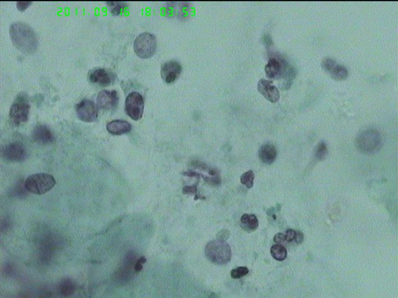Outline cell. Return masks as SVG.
Segmentation results:
<instances>
[{"label": "cell", "mask_w": 398, "mask_h": 298, "mask_svg": "<svg viewBox=\"0 0 398 298\" xmlns=\"http://www.w3.org/2000/svg\"><path fill=\"white\" fill-rule=\"evenodd\" d=\"M56 183L54 176L40 173L29 176L25 181L27 191L35 194H43L49 191Z\"/></svg>", "instance_id": "cell-4"}, {"label": "cell", "mask_w": 398, "mask_h": 298, "mask_svg": "<svg viewBox=\"0 0 398 298\" xmlns=\"http://www.w3.org/2000/svg\"><path fill=\"white\" fill-rule=\"evenodd\" d=\"M75 110L78 119L83 122H95L98 119V108L92 101L88 99L81 101L76 105Z\"/></svg>", "instance_id": "cell-8"}, {"label": "cell", "mask_w": 398, "mask_h": 298, "mask_svg": "<svg viewBox=\"0 0 398 298\" xmlns=\"http://www.w3.org/2000/svg\"><path fill=\"white\" fill-rule=\"evenodd\" d=\"M356 145L362 153L374 154L382 147V138L376 130H367L360 133L356 138Z\"/></svg>", "instance_id": "cell-2"}, {"label": "cell", "mask_w": 398, "mask_h": 298, "mask_svg": "<svg viewBox=\"0 0 398 298\" xmlns=\"http://www.w3.org/2000/svg\"><path fill=\"white\" fill-rule=\"evenodd\" d=\"M304 234L301 231H296L295 241L297 244H301L304 241Z\"/></svg>", "instance_id": "cell-31"}, {"label": "cell", "mask_w": 398, "mask_h": 298, "mask_svg": "<svg viewBox=\"0 0 398 298\" xmlns=\"http://www.w3.org/2000/svg\"><path fill=\"white\" fill-rule=\"evenodd\" d=\"M2 156L7 161L21 162L26 160L27 152L26 148L21 143H12L2 149Z\"/></svg>", "instance_id": "cell-9"}, {"label": "cell", "mask_w": 398, "mask_h": 298, "mask_svg": "<svg viewBox=\"0 0 398 298\" xmlns=\"http://www.w3.org/2000/svg\"><path fill=\"white\" fill-rule=\"evenodd\" d=\"M144 102L143 96L139 93L131 92L125 101L126 113L134 121L140 120L144 112Z\"/></svg>", "instance_id": "cell-7"}, {"label": "cell", "mask_w": 398, "mask_h": 298, "mask_svg": "<svg viewBox=\"0 0 398 298\" xmlns=\"http://www.w3.org/2000/svg\"><path fill=\"white\" fill-rule=\"evenodd\" d=\"M205 255L215 264H228L232 258V250L229 244L222 240L209 242L205 247Z\"/></svg>", "instance_id": "cell-3"}, {"label": "cell", "mask_w": 398, "mask_h": 298, "mask_svg": "<svg viewBox=\"0 0 398 298\" xmlns=\"http://www.w3.org/2000/svg\"><path fill=\"white\" fill-rule=\"evenodd\" d=\"M32 3V2L31 1H18L16 2V6L19 11H23L24 10H26L27 7L30 6V5H31Z\"/></svg>", "instance_id": "cell-30"}, {"label": "cell", "mask_w": 398, "mask_h": 298, "mask_svg": "<svg viewBox=\"0 0 398 298\" xmlns=\"http://www.w3.org/2000/svg\"><path fill=\"white\" fill-rule=\"evenodd\" d=\"M221 232L222 234L219 233V234H218V237H219V239L222 236L223 237H222L221 239H227V238H229V231H227V230H223V231H222Z\"/></svg>", "instance_id": "cell-32"}, {"label": "cell", "mask_w": 398, "mask_h": 298, "mask_svg": "<svg viewBox=\"0 0 398 298\" xmlns=\"http://www.w3.org/2000/svg\"><path fill=\"white\" fill-rule=\"evenodd\" d=\"M271 254L278 261H283L288 256L287 250L283 245L276 244L271 247Z\"/></svg>", "instance_id": "cell-20"}, {"label": "cell", "mask_w": 398, "mask_h": 298, "mask_svg": "<svg viewBox=\"0 0 398 298\" xmlns=\"http://www.w3.org/2000/svg\"><path fill=\"white\" fill-rule=\"evenodd\" d=\"M241 227L246 231L253 232L258 229L259 222L255 214H244L241 218Z\"/></svg>", "instance_id": "cell-18"}, {"label": "cell", "mask_w": 398, "mask_h": 298, "mask_svg": "<svg viewBox=\"0 0 398 298\" xmlns=\"http://www.w3.org/2000/svg\"><path fill=\"white\" fill-rule=\"evenodd\" d=\"M97 102L100 109L107 111L115 110L119 102L118 93L115 90L101 91L98 93Z\"/></svg>", "instance_id": "cell-13"}, {"label": "cell", "mask_w": 398, "mask_h": 298, "mask_svg": "<svg viewBox=\"0 0 398 298\" xmlns=\"http://www.w3.org/2000/svg\"><path fill=\"white\" fill-rule=\"evenodd\" d=\"M157 40L154 34L143 32L137 36L134 42V50L141 59L151 57L156 52Z\"/></svg>", "instance_id": "cell-5"}, {"label": "cell", "mask_w": 398, "mask_h": 298, "mask_svg": "<svg viewBox=\"0 0 398 298\" xmlns=\"http://www.w3.org/2000/svg\"><path fill=\"white\" fill-rule=\"evenodd\" d=\"M285 236L287 244L292 242L295 239L296 231L293 229H288L285 232Z\"/></svg>", "instance_id": "cell-26"}, {"label": "cell", "mask_w": 398, "mask_h": 298, "mask_svg": "<svg viewBox=\"0 0 398 298\" xmlns=\"http://www.w3.org/2000/svg\"><path fill=\"white\" fill-rule=\"evenodd\" d=\"M274 241L277 244H287V242L286 241L285 234L278 233L274 237Z\"/></svg>", "instance_id": "cell-27"}, {"label": "cell", "mask_w": 398, "mask_h": 298, "mask_svg": "<svg viewBox=\"0 0 398 298\" xmlns=\"http://www.w3.org/2000/svg\"><path fill=\"white\" fill-rule=\"evenodd\" d=\"M9 35L12 44L23 54H32L37 49V37L29 24L23 22H14L9 27Z\"/></svg>", "instance_id": "cell-1"}, {"label": "cell", "mask_w": 398, "mask_h": 298, "mask_svg": "<svg viewBox=\"0 0 398 298\" xmlns=\"http://www.w3.org/2000/svg\"><path fill=\"white\" fill-rule=\"evenodd\" d=\"M146 262V259L144 257H141L140 259L137 261L135 266H134V271L138 273L143 269V265Z\"/></svg>", "instance_id": "cell-29"}, {"label": "cell", "mask_w": 398, "mask_h": 298, "mask_svg": "<svg viewBox=\"0 0 398 298\" xmlns=\"http://www.w3.org/2000/svg\"><path fill=\"white\" fill-rule=\"evenodd\" d=\"M27 191H28L25 186V182L23 183L20 181L16 183V186H14V188L12 189V194L19 198H22V197L26 196Z\"/></svg>", "instance_id": "cell-24"}, {"label": "cell", "mask_w": 398, "mask_h": 298, "mask_svg": "<svg viewBox=\"0 0 398 298\" xmlns=\"http://www.w3.org/2000/svg\"><path fill=\"white\" fill-rule=\"evenodd\" d=\"M88 78L94 84L107 87L115 81V75L110 70L104 68H95L88 73Z\"/></svg>", "instance_id": "cell-11"}, {"label": "cell", "mask_w": 398, "mask_h": 298, "mask_svg": "<svg viewBox=\"0 0 398 298\" xmlns=\"http://www.w3.org/2000/svg\"><path fill=\"white\" fill-rule=\"evenodd\" d=\"M106 129L111 135L119 136L130 133L132 130V126L128 121L114 120L108 123Z\"/></svg>", "instance_id": "cell-16"}, {"label": "cell", "mask_w": 398, "mask_h": 298, "mask_svg": "<svg viewBox=\"0 0 398 298\" xmlns=\"http://www.w3.org/2000/svg\"><path fill=\"white\" fill-rule=\"evenodd\" d=\"M182 193L184 194H197V188L196 185L194 186H186L184 187L183 190H182Z\"/></svg>", "instance_id": "cell-28"}, {"label": "cell", "mask_w": 398, "mask_h": 298, "mask_svg": "<svg viewBox=\"0 0 398 298\" xmlns=\"http://www.w3.org/2000/svg\"><path fill=\"white\" fill-rule=\"evenodd\" d=\"M258 90L269 102L276 103L280 100V92L271 81L260 80L258 84Z\"/></svg>", "instance_id": "cell-14"}, {"label": "cell", "mask_w": 398, "mask_h": 298, "mask_svg": "<svg viewBox=\"0 0 398 298\" xmlns=\"http://www.w3.org/2000/svg\"><path fill=\"white\" fill-rule=\"evenodd\" d=\"M32 138L35 142L40 145H49L54 142V135L51 131L44 125H37L32 132Z\"/></svg>", "instance_id": "cell-15"}, {"label": "cell", "mask_w": 398, "mask_h": 298, "mask_svg": "<svg viewBox=\"0 0 398 298\" xmlns=\"http://www.w3.org/2000/svg\"><path fill=\"white\" fill-rule=\"evenodd\" d=\"M255 174L252 170L248 171L241 176V183L248 189H251L254 184Z\"/></svg>", "instance_id": "cell-22"}, {"label": "cell", "mask_w": 398, "mask_h": 298, "mask_svg": "<svg viewBox=\"0 0 398 298\" xmlns=\"http://www.w3.org/2000/svg\"><path fill=\"white\" fill-rule=\"evenodd\" d=\"M258 154L260 160L263 163L270 165L273 163L277 157V150L272 144L265 143L261 146Z\"/></svg>", "instance_id": "cell-17"}, {"label": "cell", "mask_w": 398, "mask_h": 298, "mask_svg": "<svg viewBox=\"0 0 398 298\" xmlns=\"http://www.w3.org/2000/svg\"><path fill=\"white\" fill-rule=\"evenodd\" d=\"M30 105L26 95H19L10 108L9 118L14 125L26 123L29 119Z\"/></svg>", "instance_id": "cell-6"}, {"label": "cell", "mask_w": 398, "mask_h": 298, "mask_svg": "<svg viewBox=\"0 0 398 298\" xmlns=\"http://www.w3.org/2000/svg\"><path fill=\"white\" fill-rule=\"evenodd\" d=\"M58 291L62 296H70L75 292V285L69 279H62L58 286Z\"/></svg>", "instance_id": "cell-19"}, {"label": "cell", "mask_w": 398, "mask_h": 298, "mask_svg": "<svg viewBox=\"0 0 398 298\" xmlns=\"http://www.w3.org/2000/svg\"><path fill=\"white\" fill-rule=\"evenodd\" d=\"M182 67L177 60H169L162 65L161 77L167 84L176 82L182 72Z\"/></svg>", "instance_id": "cell-12"}, {"label": "cell", "mask_w": 398, "mask_h": 298, "mask_svg": "<svg viewBox=\"0 0 398 298\" xmlns=\"http://www.w3.org/2000/svg\"><path fill=\"white\" fill-rule=\"evenodd\" d=\"M321 66L334 80H344L348 77L349 72L347 68L331 57L324 58L322 61Z\"/></svg>", "instance_id": "cell-10"}, {"label": "cell", "mask_w": 398, "mask_h": 298, "mask_svg": "<svg viewBox=\"0 0 398 298\" xmlns=\"http://www.w3.org/2000/svg\"><path fill=\"white\" fill-rule=\"evenodd\" d=\"M249 272L247 267H240L232 270L231 277L233 279H240L241 278L245 277Z\"/></svg>", "instance_id": "cell-25"}, {"label": "cell", "mask_w": 398, "mask_h": 298, "mask_svg": "<svg viewBox=\"0 0 398 298\" xmlns=\"http://www.w3.org/2000/svg\"><path fill=\"white\" fill-rule=\"evenodd\" d=\"M328 153V147L324 141L319 143L316 150V157L319 160H323L326 158Z\"/></svg>", "instance_id": "cell-23"}, {"label": "cell", "mask_w": 398, "mask_h": 298, "mask_svg": "<svg viewBox=\"0 0 398 298\" xmlns=\"http://www.w3.org/2000/svg\"><path fill=\"white\" fill-rule=\"evenodd\" d=\"M106 4L110 7L111 13L115 16L120 14L127 7V4L126 2L108 1L106 2Z\"/></svg>", "instance_id": "cell-21"}]
</instances>
